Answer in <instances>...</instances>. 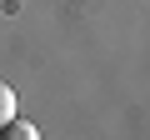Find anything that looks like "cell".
<instances>
[{
    "mask_svg": "<svg viewBox=\"0 0 150 140\" xmlns=\"http://www.w3.org/2000/svg\"><path fill=\"white\" fill-rule=\"evenodd\" d=\"M0 140H40V130L30 120H10V125H0Z\"/></svg>",
    "mask_w": 150,
    "mask_h": 140,
    "instance_id": "1",
    "label": "cell"
},
{
    "mask_svg": "<svg viewBox=\"0 0 150 140\" xmlns=\"http://www.w3.org/2000/svg\"><path fill=\"white\" fill-rule=\"evenodd\" d=\"M10 120H15V90L0 80V125H10Z\"/></svg>",
    "mask_w": 150,
    "mask_h": 140,
    "instance_id": "2",
    "label": "cell"
}]
</instances>
